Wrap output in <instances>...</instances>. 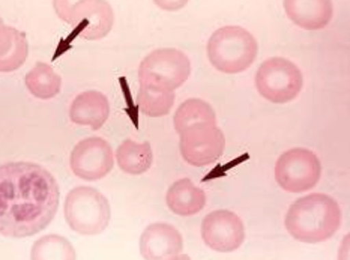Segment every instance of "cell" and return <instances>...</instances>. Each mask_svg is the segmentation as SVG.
Listing matches in <instances>:
<instances>
[{"instance_id":"6da1fadb","label":"cell","mask_w":350,"mask_h":260,"mask_svg":"<svg viewBox=\"0 0 350 260\" xmlns=\"http://www.w3.org/2000/svg\"><path fill=\"white\" fill-rule=\"evenodd\" d=\"M60 191L57 181L42 166L10 161L0 167V233L27 238L40 233L55 218Z\"/></svg>"},{"instance_id":"7a4b0ae2","label":"cell","mask_w":350,"mask_h":260,"mask_svg":"<svg viewBox=\"0 0 350 260\" xmlns=\"http://www.w3.org/2000/svg\"><path fill=\"white\" fill-rule=\"evenodd\" d=\"M284 226L296 241L321 244L331 239L340 229L341 208L328 194H308L291 205Z\"/></svg>"},{"instance_id":"3957f363","label":"cell","mask_w":350,"mask_h":260,"mask_svg":"<svg viewBox=\"0 0 350 260\" xmlns=\"http://www.w3.org/2000/svg\"><path fill=\"white\" fill-rule=\"evenodd\" d=\"M258 44L253 34L241 26H224L208 41V59L217 71L239 74L254 64Z\"/></svg>"},{"instance_id":"277c9868","label":"cell","mask_w":350,"mask_h":260,"mask_svg":"<svg viewBox=\"0 0 350 260\" xmlns=\"http://www.w3.org/2000/svg\"><path fill=\"white\" fill-rule=\"evenodd\" d=\"M53 6L60 18L74 26L70 40H103L110 34L115 23V12L105 0H65L55 2Z\"/></svg>"},{"instance_id":"5b68a950","label":"cell","mask_w":350,"mask_h":260,"mask_svg":"<svg viewBox=\"0 0 350 260\" xmlns=\"http://www.w3.org/2000/svg\"><path fill=\"white\" fill-rule=\"evenodd\" d=\"M68 226L80 235H100L107 229L111 217L110 203L92 187H75L68 193L64 205Z\"/></svg>"},{"instance_id":"8992f818","label":"cell","mask_w":350,"mask_h":260,"mask_svg":"<svg viewBox=\"0 0 350 260\" xmlns=\"http://www.w3.org/2000/svg\"><path fill=\"white\" fill-rule=\"evenodd\" d=\"M191 75V60L184 51L176 49H157L142 60L139 81L174 92Z\"/></svg>"},{"instance_id":"52a82bcc","label":"cell","mask_w":350,"mask_h":260,"mask_svg":"<svg viewBox=\"0 0 350 260\" xmlns=\"http://www.w3.org/2000/svg\"><path fill=\"white\" fill-rule=\"evenodd\" d=\"M304 77L298 66L284 57H271L256 74L257 92L273 104L291 103L301 94Z\"/></svg>"},{"instance_id":"ba28073f","label":"cell","mask_w":350,"mask_h":260,"mask_svg":"<svg viewBox=\"0 0 350 260\" xmlns=\"http://www.w3.org/2000/svg\"><path fill=\"white\" fill-rule=\"evenodd\" d=\"M322 176L321 159L313 151L293 148L281 154L275 163V179L288 193L313 190Z\"/></svg>"},{"instance_id":"9c48e42d","label":"cell","mask_w":350,"mask_h":260,"mask_svg":"<svg viewBox=\"0 0 350 260\" xmlns=\"http://www.w3.org/2000/svg\"><path fill=\"white\" fill-rule=\"evenodd\" d=\"M179 135L180 155L185 163L194 167L209 166L224 154V133L217 125H193Z\"/></svg>"},{"instance_id":"30bf717a","label":"cell","mask_w":350,"mask_h":260,"mask_svg":"<svg viewBox=\"0 0 350 260\" xmlns=\"http://www.w3.org/2000/svg\"><path fill=\"white\" fill-rule=\"evenodd\" d=\"M70 166L80 179L100 181L115 167V154L107 140L101 137H88L74 146Z\"/></svg>"},{"instance_id":"8fae6325","label":"cell","mask_w":350,"mask_h":260,"mask_svg":"<svg viewBox=\"0 0 350 260\" xmlns=\"http://www.w3.org/2000/svg\"><path fill=\"white\" fill-rule=\"evenodd\" d=\"M202 239L218 253H232L245 239V227L234 212L218 209L208 213L202 223Z\"/></svg>"},{"instance_id":"7c38bea8","label":"cell","mask_w":350,"mask_h":260,"mask_svg":"<svg viewBox=\"0 0 350 260\" xmlns=\"http://www.w3.org/2000/svg\"><path fill=\"white\" fill-rule=\"evenodd\" d=\"M184 250V239L169 223L149 224L140 236V253L148 260L178 259Z\"/></svg>"},{"instance_id":"4fadbf2b","label":"cell","mask_w":350,"mask_h":260,"mask_svg":"<svg viewBox=\"0 0 350 260\" xmlns=\"http://www.w3.org/2000/svg\"><path fill=\"white\" fill-rule=\"evenodd\" d=\"M110 116V103L100 90H86L75 96L70 109V119L77 125L98 131Z\"/></svg>"},{"instance_id":"5bb4252c","label":"cell","mask_w":350,"mask_h":260,"mask_svg":"<svg viewBox=\"0 0 350 260\" xmlns=\"http://www.w3.org/2000/svg\"><path fill=\"white\" fill-rule=\"evenodd\" d=\"M283 6L287 17L306 30L325 29L334 15L329 0H286Z\"/></svg>"},{"instance_id":"9a60e30c","label":"cell","mask_w":350,"mask_h":260,"mask_svg":"<svg viewBox=\"0 0 350 260\" xmlns=\"http://www.w3.org/2000/svg\"><path fill=\"white\" fill-rule=\"evenodd\" d=\"M165 202L169 209L180 217H193L206 206V194L191 179L182 178L167 190Z\"/></svg>"},{"instance_id":"2e32d148","label":"cell","mask_w":350,"mask_h":260,"mask_svg":"<svg viewBox=\"0 0 350 260\" xmlns=\"http://www.w3.org/2000/svg\"><path fill=\"white\" fill-rule=\"evenodd\" d=\"M29 56V44L25 32L0 25V71L12 73L25 65Z\"/></svg>"},{"instance_id":"e0dca14e","label":"cell","mask_w":350,"mask_h":260,"mask_svg":"<svg viewBox=\"0 0 350 260\" xmlns=\"http://www.w3.org/2000/svg\"><path fill=\"white\" fill-rule=\"evenodd\" d=\"M116 161L119 169L128 174L146 173L154 163V152L148 143H137L134 140H124L116 149Z\"/></svg>"},{"instance_id":"ac0fdd59","label":"cell","mask_w":350,"mask_h":260,"mask_svg":"<svg viewBox=\"0 0 350 260\" xmlns=\"http://www.w3.org/2000/svg\"><path fill=\"white\" fill-rule=\"evenodd\" d=\"M200 124L217 125L215 112L209 103L199 98H191L178 107L173 118V127L178 134H182L189 127Z\"/></svg>"},{"instance_id":"d6986e66","label":"cell","mask_w":350,"mask_h":260,"mask_svg":"<svg viewBox=\"0 0 350 260\" xmlns=\"http://www.w3.org/2000/svg\"><path fill=\"white\" fill-rule=\"evenodd\" d=\"M25 83L30 94L40 99L55 98L62 89V77L53 70L51 65L44 62H38L26 74Z\"/></svg>"},{"instance_id":"ffe728a7","label":"cell","mask_w":350,"mask_h":260,"mask_svg":"<svg viewBox=\"0 0 350 260\" xmlns=\"http://www.w3.org/2000/svg\"><path fill=\"white\" fill-rule=\"evenodd\" d=\"M174 104V92L155 86L143 85L139 88V109L149 118H161L169 114Z\"/></svg>"},{"instance_id":"44dd1931","label":"cell","mask_w":350,"mask_h":260,"mask_svg":"<svg viewBox=\"0 0 350 260\" xmlns=\"http://www.w3.org/2000/svg\"><path fill=\"white\" fill-rule=\"evenodd\" d=\"M30 259L33 260H74L77 259V253L72 244L60 235H47L38 239L32 250H30Z\"/></svg>"}]
</instances>
